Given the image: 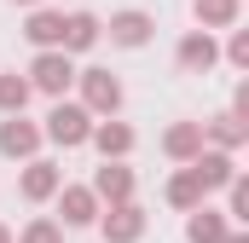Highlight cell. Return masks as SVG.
Instances as JSON below:
<instances>
[{
    "label": "cell",
    "mask_w": 249,
    "mask_h": 243,
    "mask_svg": "<svg viewBox=\"0 0 249 243\" xmlns=\"http://www.w3.org/2000/svg\"><path fill=\"white\" fill-rule=\"evenodd\" d=\"M151 29H157V23H151V12H133V6L110 17V41H116V47H145V41H151Z\"/></svg>",
    "instance_id": "obj_10"
},
{
    "label": "cell",
    "mask_w": 249,
    "mask_h": 243,
    "mask_svg": "<svg viewBox=\"0 0 249 243\" xmlns=\"http://www.w3.org/2000/svg\"><path fill=\"white\" fill-rule=\"evenodd\" d=\"M162 151L180 156V162H191V156L203 151V122H174V127L162 133Z\"/></svg>",
    "instance_id": "obj_16"
},
{
    "label": "cell",
    "mask_w": 249,
    "mask_h": 243,
    "mask_svg": "<svg viewBox=\"0 0 249 243\" xmlns=\"http://www.w3.org/2000/svg\"><path fill=\"white\" fill-rule=\"evenodd\" d=\"M0 243H12V232H6V226H0Z\"/></svg>",
    "instance_id": "obj_25"
},
{
    "label": "cell",
    "mask_w": 249,
    "mask_h": 243,
    "mask_svg": "<svg viewBox=\"0 0 249 243\" xmlns=\"http://www.w3.org/2000/svg\"><path fill=\"white\" fill-rule=\"evenodd\" d=\"M0 151H6V156H35V151H41V127L23 122V116H6L0 122Z\"/></svg>",
    "instance_id": "obj_9"
},
{
    "label": "cell",
    "mask_w": 249,
    "mask_h": 243,
    "mask_svg": "<svg viewBox=\"0 0 249 243\" xmlns=\"http://www.w3.org/2000/svg\"><path fill=\"white\" fill-rule=\"evenodd\" d=\"M226 243H249V238H244V232H226Z\"/></svg>",
    "instance_id": "obj_24"
},
{
    "label": "cell",
    "mask_w": 249,
    "mask_h": 243,
    "mask_svg": "<svg viewBox=\"0 0 249 243\" xmlns=\"http://www.w3.org/2000/svg\"><path fill=\"white\" fill-rule=\"evenodd\" d=\"M191 168H197V180L209 185V191H214V185H232V180H238V162H232L226 151H197V156H191Z\"/></svg>",
    "instance_id": "obj_12"
},
{
    "label": "cell",
    "mask_w": 249,
    "mask_h": 243,
    "mask_svg": "<svg viewBox=\"0 0 249 243\" xmlns=\"http://www.w3.org/2000/svg\"><path fill=\"white\" fill-rule=\"evenodd\" d=\"M93 197H105V203H133V168H122V162H105L99 174H93V185H87Z\"/></svg>",
    "instance_id": "obj_7"
},
{
    "label": "cell",
    "mask_w": 249,
    "mask_h": 243,
    "mask_svg": "<svg viewBox=\"0 0 249 243\" xmlns=\"http://www.w3.org/2000/svg\"><path fill=\"white\" fill-rule=\"evenodd\" d=\"M226 220H249V185L244 180H232L226 185V208H220Z\"/></svg>",
    "instance_id": "obj_22"
},
{
    "label": "cell",
    "mask_w": 249,
    "mask_h": 243,
    "mask_svg": "<svg viewBox=\"0 0 249 243\" xmlns=\"http://www.w3.org/2000/svg\"><path fill=\"white\" fill-rule=\"evenodd\" d=\"M226 232H232V220L220 214V208H191V220H186V238L191 243H226Z\"/></svg>",
    "instance_id": "obj_11"
},
{
    "label": "cell",
    "mask_w": 249,
    "mask_h": 243,
    "mask_svg": "<svg viewBox=\"0 0 249 243\" xmlns=\"http://www.w3.org/2000/svg\"><path fill=\"white\" fill-rule=\"evenodd\" d=\"M87 139L105 151V162H116V156L133 151V127H127V122H93V133H87Z\"/></svg>",
    "instance_id": "obj_13"
},
{
    "label": "cell",
    "mask_w": 249,
    "mask_h": 243,
    "mask_svg": "<svg viewBox=\"0 0 249 243\" xmlns=\"http://www.w3.org/2000/svg\"><path fill=\"white\" fill-rule=\"evenodd\" d=\"M99 35H105V23H99L93 12H70V17H64L58 52H87V47H99Z\"/></svg>",
    "instance_id": "obj_8"
},
{
    "label": "cell",
    "mask_w": 249,
    "mask_h": 243,
    "mask_svg": "<svg viewBox=\"0 0 249 243\" xmlns=\"http://www.w3.org/2000/svg\"><path fill=\"white\" fill-rule=\"evenodd\" d=\"M87 133H93V116L81 110V104H70V99H58L53 110H47V127H41V139H53V145H87Z\"/></svg>",
    "instance_id": "obj_1"
},
{
    "label": "cell",
    "mask_w": 249,
    "mask_h": 243,
    "mask_svg": "<svg viewBox=\"0 0 249 243\" xmlns=\"http://www.w3.org/2000/svg\"><path fill=\"white\" fill-rule=\"evenodd\" d=\"M12 243H64V226H58V220H29Z\"/></svg>",
    "instance_id": "obj_21"
},
{
    "label": "cell",
    "mask_w": 249,
    "mask_h": 243,
    "mask_svg": "<svg viewBox=\"0 0 249 243\" xmlns=\"http://www.w3.org/2000/svg\"><path fill=\"white\" fill-rule=\"evenodd\" d=\"M58 185H64V174L53 168V162H29V168H23V197H29V203L58 197Z\"/></svg>",
    "instance_id": "obj_17"
},
{
    "label": "cell",
    "mask_w": 249,
    "mask_h": 243,
    "mask_svg": "<svg viewBox=\"0 0 249 243\" xmlns=\"http://www.w3.org/2000/svg\"><path fill=\"white\" fill-rule=\"evenodd\" d=\"M29 93H35V87H29L23 75H0V110H6V116H23Z\"/></svg>",
    "instance_id": "obj_20"
},
{
    "label": "cell",
    "mask_w": 249,
    "mask_h": 243,
    "mask_svg": "<svg viewBox=\"0 0 249 243\" xmlns=\"http://www.w3.org/2000/svg\"><path fill=\"white\" fill-rule=\"evenodd\" d=\"M23 35H29V41H35L41 52H53V47L64 41V12H47V6H35V12H29V29H23Z\"/></svg>",
    "instance_id": "obj_15"
},
{
    "label": "cell",
    "mask_w": 249,
    "mask_h": 243,
    "mask_svg": "<svg viewBox=\"0 0 249 243\" xmlns=\"http://www.w3.org/2000/svg\"><path fill=\"white\" fill-rule=\"evenodd\" d=\"M238 23V0H197V29H232Z\"/></svg>",
    "instance_id": "obj_19"
},
{
    "label": "cell",
    "mask_w": 249,
    "mask_h": 243,
    "mask_svg": "<svg viewBox=\"0 0 249 243\" xmlns=\"http://www.w3.org/2000/svg\"><path fill=\"white\" fill-rule=\"evenodd\" d=\"M180 69H191V75H209L214 69V58H220V47H214V35H203V29H191L186 41H180Z\"/></svg>",
    "instance_id": "obj_6"
},
{
    "label": "cell",
    "mask_w": 249,
    "mask_h": 243,
    "mask_svg": "<svg viewBox=\"0 0 249 243\" xmlns=\"http://www.w3.org/2000/svg\"><path fill=\"white\" fill-rule=\"evenodd\" d=\"M18 6H35V0H18Z\"/></svg>",
    "instance_id": "obj_26"
},
{
    "label": "cell",
    "mask_w": 249,
    "mask_h": 243,
    "mask_svg": "<svg viewBox=\"0 0 249 243\" xmlns=\"http://www.w3.org/2000/svg\"><path fill=\"white\" fill-rule=\"evenodd\" d=\"M75 81V64H70V52H35V64H29V87H41V93H53V99H64V87Z\"/></svg>",
    "instance_id": "obj_2"
},
{
    "label": "cell",
    "mask_w": 249,
    "mask_h": 243,
    "mask_svg": "<svg viewBox=\"0 0 249 243\" xmlns=\"http://www.w3.org/2000/svg\"><path fill=\"white\" fill-rule=\"evenodd\" d=\"M58 214H64V226H93L99 220V197L87 185H58Z\"/></svg>",
    "instance_id": "obj_5"
},
{
    "label": "cell",
    "mask_w": 249,
    "mask_h": 243,
    "mask_svg": "<svg viewBox=\"0 0 249 243\" xmlns=\"http://www.w3.org/2000/svg\"><path fill=\"white\" fill-rule=\"evenodd\" d=\"M226 58L238 64V69L249 64V29H232V41H226Z\"/></svg>",
    "instance_id": "obj_23"
},
{
    "label": "cell",
    "mask_w": 249,
    "mask_h": 243,
    "mask_svg": "<svg viewBox=\"0 0 249 243\" xmlns=\"http://www.w3.org/2000/svg\"><path fill=\"white\" fill-rule=\"evenodd\" d=\"M168 203H174V208H186V214L209 203V185L197 180V168H180V174L168 180Z\"/></svg>",
    "instance_id": "obj_14"
},
{
    "label": "cell",
    "mask_w": 249,
    "mask_h": 243,
    "mask_svg": "<svg viewBox=\"0 0 249 243\" xmlns=\"http://www.w3.org/2000/svg\"><path fill=\"white\" fill-rule=\"evenodd\" d=\"M99 232H105V243H139L145 238V208L139 203H110L99 214Z\"/></svg>",
    "instance_id": "obj_3"
},
{
    "label": "cell",
    "mask_w": 249,
    "mask_h": 243,
    "mask_svg": "<svg viewBox=\"0 0 249 243\" xmlns=\"http://www.w3.org/2000/svg\"><path fill=\"white\" fill-rule=\"evenodd\" d=\"M203 145H214V151H226V156H232V151L244 145V122L232 116V110H226V116H214V122H203Z\"/></svg>",
    "instance_id": "obj_18"
},
{
    "label": "cell",
    "mask_w": 249,
    "mask_h": 243,
    "mask_svg": "<svg viewBox=\"0 0 249 243\" xmlns=\"http://www.w3.org/2000/svg\"><path fill=\"white\" fill-rule=\"evenodd\" d=\"M81 99H87V104H81L87 116H93V110L110 116V110L122 104V81H116L110 69H81Z\"/></svg>",
    "instance_id": "obj_4"
}]
</instances>
